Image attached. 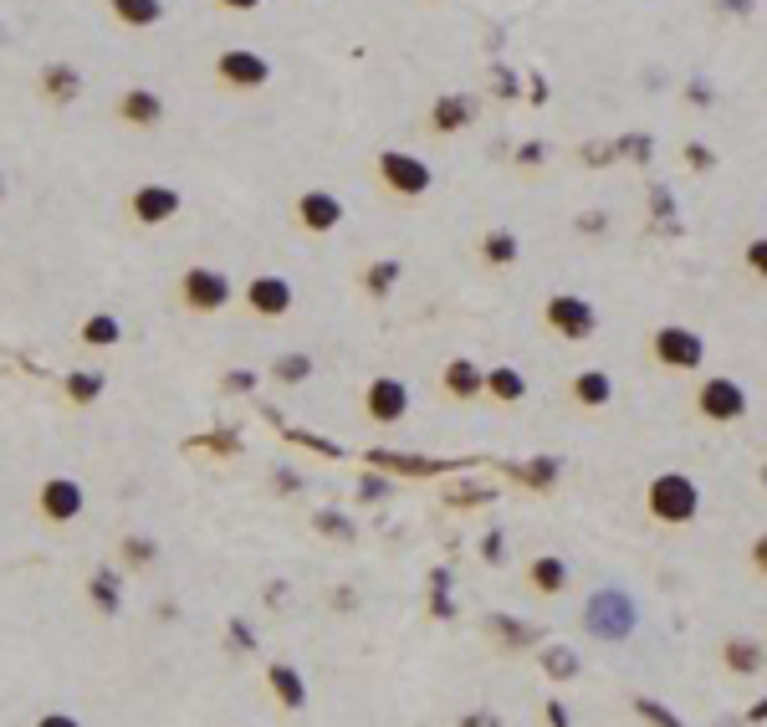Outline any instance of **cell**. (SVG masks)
Returning <instances> with one entry per match:
<instances>
[{
    "mask_svg": "<svg viewBox=\"0 0 767 727\" xmlns=\"http://www.w3.org/2000/svg\"><path fill=\"white\" fill-rule=\"evenodd\" d=\"M645 512L665 528H686L696 512H701V487L686 477V472H660L650 487H645Z\"/></svg>",
    "mask_w": 767,
    "mask_h": 727,
    "instance_id": "obj_1",
    "label": "cell"
},
{
    "mask_svg": "<svg viewBox=\"0 0 767 727\" xmlns=\"http://www.w3.org/2000/svg\"><path fill=\"white\" fill-rule=\"evenodd\" d=\"M236 303V282L225 277L220 267H185L179 272V308L195 313V318H215Z\"/></svg>",
    "mask_w": 767,
    "mask_h": 727,
    "instance_id": "obj_2",
    "label": "cell"
},
{
    "mask_svg": "<svg viewBox=\"0 0 767 727\" xmlns=\"http://www.w3.org/2000/svg\"><path fill=\"white\" fill-rule=\"evenodd\" d=\"M640 625V610L624 589H594L589 605H583V630L594 640H629Z\"/></svg>",
    "mask_w": 767,
    "mask_h": 727,
    "instance_id": "obj_3",
    "label": "cell"
},
{
    "mask_svg": "<svg viewBox=\"0 0 767 727\" xmlns=\"http://www.w3.org/2000/svg\"><path fill=\"white\" fill-rule=\"evenodd\" d=\"M650 359L660 369H675V374H691L706 364V344H701V333L686 328V323H660L650 333Z\"/></svg>",
    "mask_w": 767,
    "mask_h": 727,
    "instance_id": "obj_4",
    "label": "cell"
},
{
    "mask_svg": "<svg viewBox=\"0 0 767 727\" xmlns=\"http://www.w3.org/2000/svg\"><path fill=\"white\" fill-rule=\"evenodd\" d=\"M379 185L399 200H420L435 190V169L420 159V154H404V149H384L379 154Z\"/></svg>",
    "mask_w": 767,
    "mask_h": 727,
    "instance_id": "obj_5",
    "label": "cell"
},
{
    "mask_svg": "<svg viewBox=\"0 0 767 727\" xmlns=\"http://www.w3.org/2000/svg\"><path fill=\"white\" fill-rule=\"evenodd\" d=\"M543 323L563 338V344H583V338H594L599 313H594L589 297H578V292H553L548 308H543Z\"/></svg>",
    "mask_w": 767,
    "mask_h": 727,
    "instance_id": "obj_6",
    "label": "cell"
},
{
    "mask_svg": "<svg viewBox=\"0 0 767 727\" xmlns=\"http://www.w3.org/2000/svg\"><path fill=\"white\" fill-rule=\"evenodd\" d=\"M215 82L225 93H256V88L272 82V62H266L261 52H251V47H225L215 57Z\"/></svg>",
    "mask_w": 767,
    "mask_h": 727,
    "instance_id": "obj_7",
    "label": "cell"
},
{
    "mask_svg": "<svg viewBox=\"0 0 767 727\" xmlns=\"http://www.w3.org/2000/svg\"><path fill=\"white\" fill-rule=\"evenodd\" d=\"M82 507H87V492H82L77 477H47V482L36 487V518L41 523L67 528V523L82 518Z\"/></svg>",
    "mask_w": 767,
    "mask_h": 727,
    "instance_id": "obj_8",
    "label": "cell"
},
{
    "mask_svg": "<svg viewBox=\"0 0 767 727\" xmlns=\"http://www.w3.org/2000/svg\"><path fill=\"white\" fill-rule=\"evenodd\" d=\"M241 303H246V313H251V318L277 323V318H287V313H292L297 292H292V282H287V277H277V272H256V277L241 287Z\"/></svg>",
    "mask_w": 767,
    "mask_h": 727,
    "instance_id": "obj_9",
    "label": "cell"
},
{
    "mask_svg": "<svg viewBox=\"0 0 767 727\" xmlns=\"http://www.w3.org/2000/svg\"><path fill=\"white\" fill-rule=\"evenodd\" d=\"M179 210H185V195H179L174 185H159V180H144L128 190V216L139 226H169Z\"/></svg>",
    "mask_w": 767,
    "mask_h": 727,
    "instance_id": "obj_10",
    "label": "cell"
},
{
    "mask_svg": "<svg viewBox=\"0 0 767 727\" xmlns=\"http://www.w3.org/2000/svg\"><path fill=\"white\" fill-rule=\"evenodd\" d=\"M696 410L711 425H732V420L747 415V390L737 379H727V374H711V379H701V390H696Z\"/></svg>",
    "mask_w": 767,
    "mask_h": 727,
    "instance_id": "obj_11",
    "label": "cell"
},
{
    "mask_svg": "<svg viewBox=\"0 0 767 727\" xmlns=\"http://www.w3.org/2000/svg\"><path fill=\"white\" fill-rule=\"evenodd\" d=\"M364 410L374 425H399L404 415H410V390H404V379L394 374H374L364 384Z\"/></svg>",
    "mask_w": 767,
    "mask_h": 727,
    "instance_id": "obj_12",
    "label": "cell"
},
{
    "mask_svg": "<svg viewBox=\"0 0 767 727\" xmlns=\"http://www.w3.org/2000/svg\"><path fill=\"white\" fill-rule=\"evenodd\" d=\"M113 118L123 123V128H159L164 123V98L154 93V88H144V82H133V88H123L118 93V103H113Z\"/></svg>",
    "mask_w": 767,
    "mask_h": 727,
    "instance_id": "obj_13",
    "label": "cell"
},
{
    "mask_svg": "<svg viewBox=\"0 0 767 727\" xmlns=\"http://www.w3.org/2000/svg\"><path fill=\"white\" fill-rule=\"evenodd\" d=\"M343 216H348V210H343V200H338L333 190H302V195H297V226L312 231V236L338 231Z\"/></svg>",
    "mask_w": 767,
    "mask_h": 727,
    "instance_id": "obj_14",
    "label": "cell"
},
{
    "mask_svg": "<svg viewBox=\"0 0 767 727\" xmlns=\"http://www.w3.org/2000/svg\"><path fill=\"white\" fill-rule=\"evenodd\" d=\"M36 93L47 98L52 108H72L77 93H82V72L72 62H47V67L36 72Z\"/></svg>",
    "mask_w": 767,
    "mask_h": 727,
    "instance_id": "obj_15",
    "label": "cell"
},
{
    "mask_svg": "<svg viewBox=\"0 0 767 727\" xmlns=\"http://www.w3.org/2000/svg\"><path fill=\"white\" fill-rule=\"evenodd\" d=\"M440 390L456 400V405H466V400H481L486 395V369L476 364V359H450L445 364V374H440Z\"/></svg>",
    "mask_w": 767,
    "mask_h": 727,
    "instance_id": "obj_16",
    "label": "cell"
},
{
    "mask_svg": "<svg viewBox=\"0 0 767 727\" xmlns=\"http://www.w3.org/2000/svg\"><path fill=\"white\" fill-rule=\"evenodd\" d=\"M369 466H384L394 477H440V472H456L466 461H435V456H399V451H369L364 456Z\"/></svg>",
    "mask_w": 767,
    "mask_h": 727,
    "instance_id": "obj_17",
    "label": "cell"
},
{
    "mask_svg": "<svg viewBox=\"0 0 767 727\" xmlns=\"http://www.w3.org/2000/svg\"><path fill=\"white\" fill-rule=\"evenodd\" d=\"M481 630L496 640V651H527V646H537V640H543V630H537V625L512 620V615H502V610H491V615L481 620Z\"/></svg>",
    "mask_w": 767,
    "mask_h": 727,
    "instance_id": "obj_18",
    "label": "cell"
},
{
    "mask_svg": "<svg viewBox=\"0 0 767 727\" xmlns=\"http://www.w3.org/2000/svg\"><path fill=\"white\" fill-rule=\"evenodd\" d=\"M476 118V98L471 93H440L430 103V134H461Z\"/></svg>",
    "mask_w": 767,
    "mask_h": 727,
    "instance_id": "obj_19",
    "label": "cell"
},
{
    "mask_svg": "<svg viewBox=\"0 0 767 727\" xmlns=\"http://www.w3.org/2000/svg\"><path fill=\"white\" fill-rule=\"evenodd\" d=\"M502 472L532 492H553V482L563 477V456H537V461H507Z\"/></svg>",
    "mask_w": 767,
    "mask_h": 727,
    "instance_id": "obj_20",
    "label": "cell"
},
{
    "mask_svg": "<svg viewBox=\"0 0 767 727\" xmlns=\"http://www.w3.org/2000/svg\"><path fill=\"white\" fill-rule=\"evenodd\" d=\"M103 390H108V374L103 369H72V374H62V395L77 410H93L103 400Z\"/></svg>",
    "mask_w": 767,
    "mask_h": 727,
    "instance_id": "obj_21",
    "label": "cell"
},
{
    "mask_svg": "<svg viewBox=\"0 0 767 727\" xmlns=\"http://www.w3.org/2000/svg\"><path fill=\"white\" fill-rule=\"evenodd\" d=\"M108 16L123 31H149L164 21V0H108Z\"/></svg>",
    "mask_w": 767,
    "mask_h": 727,
    "instance_id": "obj_22",
    "label": "cell"
},
{
    "mask_svg": "<svg viewBox=\"0 0 767 727\" xmlns=\"http://www.w3.org/2000/svg\"><path fill=\"white\" fill-rule=\"evenodd\" d=\"M266 681H272V692H277V702H282L287 712H302V707H307V681H302L297 666L272 661V666H266Z\"/></svg>",
    "mask_w": 767,
    "mask_h": 727,
    "instance_id": "obj_23",
    "label": "cell"
},
{
    "mask_svg": "<svg viewBox=\"0 0 767 727\" xmlns=\"http://www.w3.org/2000/svg\"><path fill=\"white\" fill-rule=\"evenodd\" d=\"M609 400H614V379H609L604 369H578V374H573V405L604 410Z\"/></svg>",
    "mask_w": 767,
    "mask_h": 727,
    "instance_id": "obj_24",
    "label": "cell"
},
{
    "mask_svg": "<svg viewBox=\"0 0 767 727\" xmlns=\"http://www.w3.org/2000/svg\"><path fill=\"white\" fill-rule=\"evenodd\" d=\"M721 666H727L732 676H757L767 666V651L757 646V640H747V635H732L727 646H721Z\"/></svg>",
    "mask_w": 767,
    "mask_h": 727,
    "instance_id": "obj_25",
    "label": "cell"
},
{
    "mask_svg": "<svg viewBox=\"0 0 767 727\" xmlns=\"http://www.w3.org/2000/svg\"><path fill=\"white\" fill-rule=\"evenodd\" d=\"M87 605H93L98 615H118L123 610V579H118V569H93V579H87Z\"/></svg>",
    "mask_w": 767,
    "mask_h": 727,
    "instance_id": "obj_26",
    "label": "cell"
},
{
    "mask_svg": "<svg viewBox=\"0 0 767 727\" xmlns=\"http://www.w3.org/2000/svg\"><path fill=\"white\" fill-rule=\"evenodd\" d=\"M404 277V267H399V256H379V262H369L364 272H358V287H364L374 303H384V297L394 292V282Z\"/></svg>",
    "mask_w": 767,
    "mask_h": 727,
    "instance_id": "obj_27",
    "label": "cell"
},
{
    "mask_svg": "<svg viewBox=\"0 0 767 727\" xmlns=\"http://www.w3.org/2000/svg\"><path fill=\"white\" fill-rule=\"evenodd\" d=\"M486 395H491L496 405H522L527 379H522L512 364H491V369H486Z\"/></svg>",
    "mask_w": 767,
    "mask_h": 727,
    "instance_id": "obj_28",
    "label": "cell"
},
{
    "mask_svg": "<svg viewBox=\"0 0 767 727\" xmlns=\"http://www.w3.org/2000/svg\"><path fill=\"white\" fill-rule=\"evenodd\" d=\"M77 338H82L87 349H113L118 338H123V323H118V313H87L82 328H77Z\"/></svg>",
    "mask_w": 767,
    "mask_h": 727,
    "instance_id": "obj_29",
    "label": "cell"
},
{
    "mask_svg": "<svg viewBox=\"0 0 767 727\" xmlns=\"http://www.w3.org/2000/svg\"><path fill=\"white\" fill-rule=\"evenodd\" d=\"M527 579H532L537 594H563L568 589V564L558 559V553H543V559H532Z\"/></svg>",
    "mask_w": 767,
    "mask_h": 727,
    "instance_id": "obj_30",
    "label": "cell"
},
{
    "mask_svg": "<svg viewBox=\"0 0 767 727\" xmlns=\"http://www.w3.org/2000/svg\"><path fill=\"white\" fill-rule=\"evenodd\" d=\"M517 256H522V241H517L512 231L496 226V231H486V236H481V262H486V267H512Z\"/></svg>",
    "mask_w": 767,
    "mask_h": 727,
    "instance_id": "obj_31",
    "label": "cell"
},
{
    "mask_svg": "<svg viewBox=\"0 0 767 727\" xmlns=\"http://www.w3.org/2000/svg\"><path fill=\"white\" fill-rule=\"evenodd\" d=\"M159 559V543L149 533H123L118 543V569H149Z\"/></svg>",
    "mask_w": 767,
    "mask_h": 727,
    "instance_id": "obj_32",
    "label": "cell"
},
{
    "mask_svg": "<svg viewBox=\"0 0 767 727\" xmlns=\"http://www.w3.org/2000/svg\"><path fill=\"white\" fill-rule=\"evenodd\" d=\"M312 369H318V364H312V354L292 349V354H282V359L272 364V379H277V384H307Z\"/></svg>",
    "mask_w": 767,
    "mask_h": 727,
    "instance_id": "obj_33",
    "label": "cell"
},
{
    "mask_svg": "<svg viewBox=\"0 0 767 727\" xmlns=\"http://www.w3.org/2000/svg\"><path fill=\"white\" fill-rule=\"evenodd\" d=\"M543 671H548L553 681H573V676L583 671V661H578V651H568V646H548V651H543Z\"/></svg>",
    "mask_w": 767,
    "mask_h": 727,
    "instance_id": "obj_34",
    "label": "cell"
},
{
    "mask_svg": "<svg viewBox=\"0 0 767 727\" xmlns=\"http://www.w3.org/2000/svg\"><path fill=\"white\" fill-rule=\"evenodd\" d=\"M312 528H318L323 538H333V543H353V523L343 518L338 507H323V512H312Z\"/></svg>",
    "mask_w": 767,
    "mask_h": 727,
    "instance_id": "obj_35",
    "label": "cell"
},
{
    "mask_svg": "<svg viewBox=\"0 0 767 727\" xmlns=\"http://www.w3.org/2000/svg\"><path fill=\"white\" fill-rule=\"evenodd\" d=\"M629 707H635V717H640V722H650V727H686L681 717H675L665 702H655V697H635Z\"/></svg>",
    "mask_w": 767,
    "mask_h": 727,
    "instance_id": "obj_36",
    "label": "cell"
},
{
    "mask_svg": "<svg viewBox=\"0 0 767 727\" xmlns=\"http://www.w3.org/2000/svg\"><path fill=\"white\" fill-rule=\"evenodd\" d=\"M650 200H655V231H660V236H681V221L670 216V190L660 185Z\"/></svg>",
    "mask_w": 767,
    "mask_h": 727,
    "instance_id": "obj_37",
    "label": "cell"
},
{
    "mask_svg": "<svg viewBox=\"0 0 767 727\" xmlns=\"http://www.w3.org/2000/svg\"><path fill=\"white\" fill-rule=\"evenodd\" d=\"M190 446H205V451H215V456H241V436H236V431H215V436H195Z\"/></svg>",
    "mask_w": 767,
    "mask_h": 727,
    "instance_id": "obj_38",
    "label": "cell"
},
{
    "mask_svg": "<svg viewBox=\"0 0 767 727\" xmlns=\"http://www.w3.org/2000/svg\"><path fill=\"white\" fill-rule=\"evenodd\" d=\"M614 144H619V154L640 159V164H645V159L655 154V139H650V134H624V139H614Z\"/></svg>",
    "mask_w": 767,
    "mask_h": 727,
    "instance_id": "obj_39",
    "label": "cell"
},
{
    "mask_svg": "<svg viewBox=\"0 0 767 727\" xmlns=\"http://www.w3.org/2000/svg\"><path fill=\"white\" fill-rule=\"evenodd\" d=\"M220 390L225 395H251L256 390V374L251 369H231V374H220Z\"/></svg>",
    "mask_w": 767,
    "mask_h": 727,
    "instance_id": "obj_40",
    "label": "cell"
},
{
    "mask_svg": "<svg viewBox=\"0 0 767 727\" xmlns=\"http://www.w3.org/2000/svg\"><path fill=\"white\" fill-rule=\"evenodd\" d=\"M389 492H394L389 477H364V482H358V502H384Z\"/></svg>",
    "mask_w": 767,
    "mask_h": 727,
    "instance_id": "obj_41",
    "label": "cell"
},
{
    "mask_svg": "<svg viewBox=\"0 0 767 727\" xmlns=\"http://www.w3.org/2000/svg\"><path fill=\"white\" fill-rule=\"evenodd\" d=\"M747 272L767 282V236H757V241H747Z\"/></svg>",
    "mask_w": 767,
    "mask_h": 727,
    "instance_id": "obj_42",
    "label": "cell"
},
{
    "mask_svg": "<svg viewBox=\"0 0 767 727\" xmlns=\"http://www.w3.org/2000/svg\"><path fill=\"white\" fill-rule=\"evenodd\" d=\"M578 154H583V164L599 169V164H614V159H619V144H583Z\"/></svg>",
    "mask_w": 767,
    "mask_h": 727,
    "instance_id": "obj_43",
    "label": "cell"
},
{
    "mask_svg": "<svg viewBox=\"0 0 767 727\" xmlns=\"http://www.w3.org/2000/svg\"><path fill=\"white\" fill-rule=\"evenodd\" d=\"M686 164L696 169V175H706V169L716 164V154H711V144H686Z\"/></svg>",
    "mask_w": 767,
    "mask_h": 727,
    "instance_id": "obj_44",
    "label": "cell"
},
{
    "mask_svg": "<svg viewBox=\"0 0 767 727\" xmlns=\"http://www.w3.org/2000/svg\"><path fill=\"white\" fill-rule=\"evenodd\" d=\"M225 635H231V646L256 651V635H251V625H246V620H231V625H225Z\"/></svg>",
    "mask_w": 767,
    "mask_h": 727,
    "instance_id": "obj_45",
    "label": "cell"
},
{
    "mask_svg": "<svg viewBox=\"0 0 767 727\" xmlns=\"http://www.w3.org/2000/svg\"><path fill=\"white\" fill-rule=\"evenodd\" d=\"M578 231H583V236H599V231H609V216H604V210H583V216H578Z\"/></svg>",
    "mask_w": 767,
    "mask_h": 727,
    "instance_id": "obj_46",
    "label": "cell"
},
{
    "mask_svg": "<svg viewBox=\"0 0 767 727\" xmlns=\"http://www.w3.org/2000/svg\"><path fill=\"white\" fill-rule=\"evenodd\" d=\"M543 154H548V144H537V139H527V144L517 149V164H527V169H537V164H543Z\"/></svg>",
    "mask_w": 767,
    "mask_h": 727,
    "instance_id": "obj_47",
    "label": "cell"
},
{
    "mask_svg": "<svg viewBox=\"0 0 767 727\" xmlns=\"http://www.w3.org/2000/svg\"><path fill=\"white\" fill-rule=\"evenodd\" d=\"M502 548H507V538H502V528H491L486 538H481V553H486V559L496 564V559H502Z\"/></svg>",
    "mask_w": 767,
    "mask_h": 727,
    "instance_id": "obj_48",
    "label": "cell"
},
{
    "mask_svg": "<svg viewBox=\"0 0 767 727\" xmlns=\"http://www.w3.org/2000/svg\"><path fill=\"white\" fill-rule=\"evenodd\" d=\"M292 441H302V446H312V451H323V456H343L333 441H323V436H307V431H292Z\"/></svg>",
    "mask_w": 767,
    "mask_h": 727,
    "instance_id": "obj_49",
    "label": "cell"
},
{
    "mask_svg": "<svg viewBox=\"0 0 767 727\" xmlns=\"http://www.w3.org/2000/svg\"><path fill=\"white\" fill-rule=\"evenodd\" d=\"M430 615H440V620L456 615V605H450V594H445V589H430Z\"/></svg>",
    "mask_w": 767,
    "mask_h": 727,
    "instance_id": "obj_50",
    "label": "cell"
},
{
    "mask_svg": "<svg viewBox=\"0 0 767 727\" xmlns=\"http://www.w3.org/2000/svg\"><path fill=\"white\" fill-rule=\"evenodd\" d=\"M36 727H82V722H77L72 712H41V717H36Z\"/></svg>",
    "mask_w": 767,
    "mask_h": 727,
    "instance_id": "obj_51",
    "label": "cell"
},
{
    "mask_svg": "<svg viewBox=\"0 0 767 727\" xmlns=\"http://www.w3.org/2000/svg\"><path fill=\"white\" fill-rule=\"evenodd\" d=\"M456 727H502V717H496V712H466Z\"/></svg>",
    "mask_w": 767,
    "mask_h": 727,
    "instance_id": "obj_52",
    "label": "cell"
},
{
    "mask_svg": "<svg viewBox=\"0 0 767 727\" xmlns=\"http://www.w3.org/2000/svg\"><path fill=\"white\" fill-rule=\"evenodd\" d=\"M543 712H548V727H573V717H568V707H563L558 697H553V702H548Z\"/></svg>",
    "mask_w": 767,
    "mask_h": 727,
    "instance_id": "obj_53",
    "label": "cell"
},
{
    "mask_svg": "<svg viewBox=\"0 0 767 727\" xmlns=\"http://www.w3.org/2000/svg\"><path fill=\"white\" fill-rule=\"evenodd\" d=\"M752 569H757V574H767V533L752 543Z\"/></svg>",
    "mask_w": 767,
    "mask_h": 727,
    "instance_id": "obj_54",
    "label": "cell"
},
{
    "mask_svg": "<svg viewBox=\"0 0 767 727\" xmlns=\"http://www.w3.org/2000/svg\"><path fill=\"white\" fill-rule=\"evenodd\" d=\"M272 487H277V492H297L302 482H297V472H272Z\"/></svg>",
    "mask_w": 767,
    "mask_h": 727,
    "instance_id": "obj_55",
    "label": "cell"
},
{
    "mask_svg": "<svg viewBox=\"0 0 767 727\" xmlns=\"http://www.w3.org/2000/svg\"><path fill=\"white\" fill-rule=\"evenodd\" d=\"M215 6H220V11H241V16H246V11L261 6V0H215Z\"/></svg>",
    "mask_w": 767,
    "mask_h": 727,
    "instance_id": "obj_56",
    "label": "cell"
},
{
    "mask_svg": "<svg viewBox=\"0 0 767 727\" xmlns=\"http://www.w3.org/2000/svg\"><path fill=\"white\" fill-rule=\"evenodd\" d=\"M747 722H752V727H762V722H767V697H757V702L747 707Z\"/></svg>",
    "mask_w": 767,
    "mask_h": 727,
    "instance_id": "obj_57",
    "label": "cell"
},
{
    "mask_svg": "<svg viewBox=\"0 0 767 727\" xmlns=\"http://www.w3.org/2000/svg\"><path fill=\"white\" fill-rule=\"evenodd\" d=\"M686 98H691V103H711V88H706V82H691Z\"/></svg>",
    "mask_w": 767,
    "mask_h": 727,
    "instance_id": "obj_58",
    "label": "cell"
},
{
    "mask_svg": "<svg viewBox=\"0 0 767 727\" xmlns=\"http://www.w3.org/2000/svg\"><path fill=\"white\" fill-rule=\"evenodd\" d=\"M716 6H721V11H737V16H747V11H752V0H716Z\"/></svg>",
    "mask_w": 767,
    "mask_h": 727,
    "instance_id": "obj_59",
    "label": "cell"
},
{
    "mask_svg": "<svg viewBox=\"0 0 767 727\" xmlns=\"http://www.w3.org/2000/svg\"><path fill=\"white\" fill-rule=\"evenodd\" d=\"M0 200H6V175H0Z\"/></svg>",
    "mask_w": 767,
    "mask_h": 727,
    "instance_id": "obj_60",
    "label": "cell"
},
{
    "mask_svg": "<svg viewBox=\"0 0 767 727\" xmlns=\"http://www.w3.org/2000/svg\"><path fill=\"white\" fill-rule=\"evenodd\" d=\"M762 487H767V461H762Z\"/></svg>",
    "mask_w": 767,
    "mask_h": 727,
    "instance_id": "obj_61",
    "label": "cell"
}]
</instances>
